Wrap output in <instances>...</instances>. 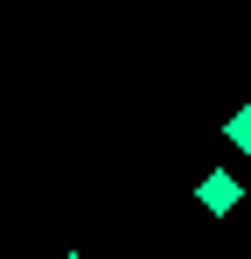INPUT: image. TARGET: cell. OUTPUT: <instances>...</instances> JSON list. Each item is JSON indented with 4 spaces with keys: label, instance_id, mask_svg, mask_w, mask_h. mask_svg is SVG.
I'll return each instance as SVG.
<instances>
[{
    "label": "cell",
    "instance_id": "2",
    "mask_svg": "<svg viewBox=\"0 0 251 259\" xmlns=\"http://www.w3.org/2000/svg\"><path fill=\"white\" fill-rule=\"evenodd\" d=\"M230 147H251V112H237V119H230Z\"/></svg>",
    "mask_w": 251,
    "mask_h": 259
},
{
    "label": "cell",
    "instance_id": "1",
    "mask_svg": "<svg viewBox=\"0 0 251 259\" xmlns=\"http://www.w3.org/2000/svg\"><path fill=\"white\" fill-rule=\"evenodd\" d=\"M196 196H203V210H237V175H203V189H196Z\"/></svg>",
    "mask_w": 251,
    "mask_h": 259
},
{
    "label": "cell",
    "instance_id": "3",
    "mask_svg": "<svg viewBox=\"0 0 251 259\" xmlns=\"http://www.w3.org/2000/svg\"><path fill=\"white\" fill-rule=\"evenodd\" d=\"M70 259H77V252H70Z\"/></svg>",
    "mask_w": 251,
    "mask_h": 259
}]
</instances>
